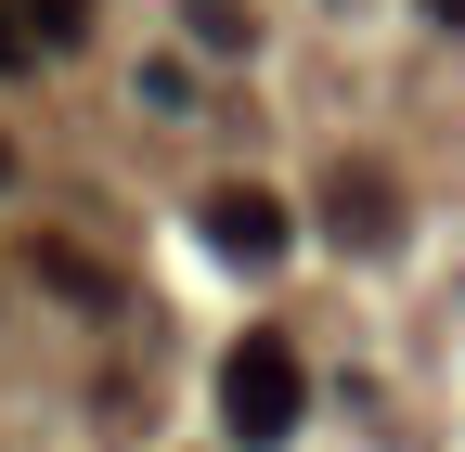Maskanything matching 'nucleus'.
Here are the masks:
<instances>
[{"label":"nucleus","instance_id":"1","mask_svg":"<svg viewBox=\"0 0 465 452\" xmlns=\"http://www.w3.org/2000/svg\"><path fill=\"white\" fill-rule=\"evenodd\" d=\"M298 401H311L298 349H284V336H232V362H220V427L246 439V452H272V439H298Z\"/></svg>","mask_w":465,"mask_h":452},{"label":"nucleus","instance_id":"2","mask_svg":"<svg viewBox=\"0 0 465 452\" xmlns=\"http://www.w3.org/2000/svg\"><path fill=\"white\" fill-rule=\"evenodd\" d=\"M207 246L246 259V271H272L284 246H298V220H284V194H259V182H220L207 194Z\"/></svg>","mask_w":465,"mask_h":452},{"label":"nucleus","instance_id":"3","mask_svg":"<svg viewBox=\"0 0 465 452\" xmlns=\"http://www.w3.org/2000/svg\"><path fill=\"white\" fill-rule=\"evenodd\" d=\"M323 220H336L349 246H388V233H401V194L375 182V168H336V194H323Z\"/></svg>","mask_w":465,"mask_h":452},{"label":"nucleus","instance_id":"4","mask_svg":"<svg viewBox=\"0 0 465 452\" xmlns=\"http://www.w3.org/2000/svg\"><path fill=\"white\" fill-rule=\"evenodd\" d=\"M26 259H39V285H52V298H78V310H116V271H104L91 246H65V233H39Z\"/></svg>","mask_w":465,"mask_h":452},{"label":"nucleus","instance_id":"5","mask_svg":"<svg viewBox=\"0 0 465 452\" xmlns=\"http://www.w3.org/2000/svg\"><path fill=\"white\" fill-rule=\"evenodd\" d=\"M14 14H26L39 52H78V39H91V0H14Z\"/></svg>","mask_w":465,"mask_h":452},{"label":"nucleus","instance_id":"6","mask_svg":"<svg viewBox=\"0 0 465 452\" xmlns=\"http://www.w3.org/2000/svg\"><path fill=\"white\" fill-rule=\"evenodd\" d=\"M182 26H194V52H246V39H259V14H246V0H194Z\"/></svg>","mask_w":465,"mask_h":452},{"label":"nucleus","instance_id":"7","mask_svg":"<svg viewBox=\"0 0 465 452\" xmlns=\"http://www.w3.org/2000/svg\"><path fill=\"white\" fill-rule=\"evenodd\" d=\"M39 65V39H26V14H14V0H0V78H26Z\"/></svg>","mask_w":465,"mask_h":452},{"label":"nucleus","instance_id":"8","mask_svg":"<svg viewBox=\"0 0 465 452\" xmlns=\"http://www.w3.org/2000/svg\"><path fill=\"white\" fill-rule=\"evenodd\" d=\"M427 14H440V26H465V0H427Z\"/></svg>","mask_w":465,"mask_h":452},{"label":"nucleus","instance_id":"9","mask_svg":"<svg viewBox=\"0 0 465 452\" xmlns=\"http://www.w3.org/2000/svg\"><path fill=\"white\" fill-rule=\"evenodd\" d=\"M0 182H14V142H0Z\"/></svg>","mask_w":465,"mask_h":452}]
</instances>
